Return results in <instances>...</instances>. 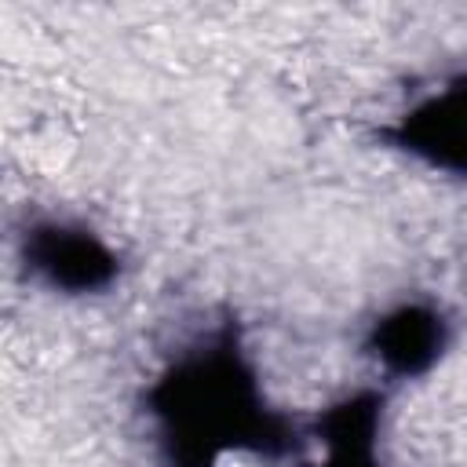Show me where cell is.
Here are the masks:
<instances>
[{"label":"cell","mask_w":467,"mask_h":467,"mask_svg":"<svg viewBox=\"0 0 467 467\" xmlns=\"http://www.w3.org/2000/svg\"><path fill=\"white\" fill-rule=\"evenodd\" d=\"M150 398L161 420L168 467H215L241 449L266 456L292 449L288 431H281V420L263 405L234 343L179 361Z\"/></svg>","instance_id":"6da1fadb"},{"label":"cell","mask_w":467,"mask_h":467,"mask_svg":"<svg viewBox=\"0 0 467 467\" xmlns=\"http://www.w3.org/2000/svg\"><path fill=\"white\" fill-rule=\"evenodd\" d=\"M26 266L47 281L55 292H99L106 285H113L120 263L117 252L99 241L91 230L84 226H69V223H40L26 234L22 244Z\"/></svg>","instance_id":"7a4b0ae2"},{"label":"cell","mask_w":467,"mask_h":467,"mask_svg":"<svg viewBox=\"0 0 467 467\" xmlns=\"http://www.w3.org/2000/svg\"><path fill=\"white\" fill-rule=\"evenodd\" d=\"M383 135L434 168L467 171V77L441 84Z\"/></svg>","instance_id":"3957f363"},{"label":"cell","mask_w":467,"mask_h":467,"mask_svg":"<svg viewBox=\"0 0 467 467\" xmlns=\"http://www.w3.org/2000/svg\"><path fill=\"white\" fill-rule=\"evenodd\" d=\"M449 343V325L441 310L427 303H401L372 325L368 354L394 376L427 372Z\"/></svg>","instance_id":"277c9868"},{"label":"cell","mask_w":467,"mask_h":467,"mask_svg":"<svg viewBox=\"0 0 467 467\" xmlns=\"http://www.w3.org/2000/svg\"><path fill=\"white\" fill-rule=\"evenodd\" d=\"M376 427H379V401L361 394L332 412H325V460L321 467H379L376 460Z\"/></svg>","instance_id":"5b68a950"}]
</instances>
